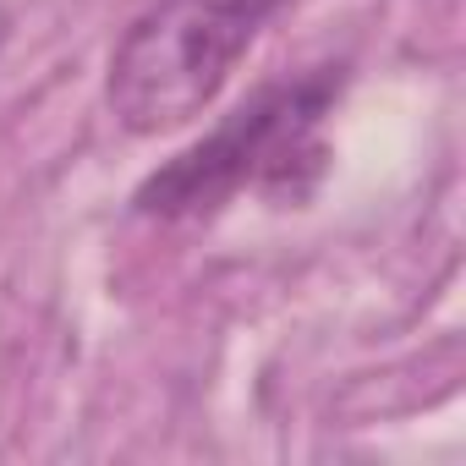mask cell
I'll use <instances>...</instances> for the list:
<instances>
[{
	"instance_id": "cell-1",
	"label": "cell",
	"mask_w": 466,
	"mask_h": 466,
	"mask_svg": "<svg viewBox=\"0 0 466 466\" xmlns=\"http://www.w3.org/2000/svg\"><path fill=\"white\" fill-rule=\"evenodd\" d=\"M335 88H340L335 72H313V77L275 83V88L253 94L198 148H187L159 176H148L137 192V208L159 214V219L208 214L242 187H269V192L302 198L313 187V176L324 170L319 121H324Z\"/></svg>"
},
{
	"instance_id": "cell-3",
	"label": "cell",
	"mask_w": 466,
	"mask_h": 466,
	"mask_svg": "<svg viewBox=\"0 0 466 466\" xmlns=\"http://www.w3.org/2000/svg\"><path fill=\"white\" fill-rule=\"evenodd\" d=\"M0 39H6V6H0Z\"/></svg>"
},
{
	"instance_id": "cell-2",
	"label": "cell",
	"mask_w": 466,
	"mask_h": 466,
	"mask_svg": "<svg viewBox=\"0 0 466 466\" xmlns=\"http://www.w3.org/2000/svg\"><path fill=\"white\" fill-rule=\"evenodd\" d=\"M280 0H154L110 56V110L127 132H170L214 105Z\"/></svg>"
}]
</instances>
